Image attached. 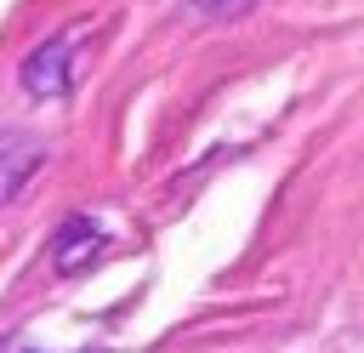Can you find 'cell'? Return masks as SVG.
<instances>
[{
  "label": "cell",
  "mask_w": 364,
  "mask_h": 353,
  "mask_svg": "<svg viewBox=\"0 0 364 353\" xmlns=\"http://www.w3.org/2000/svg\"><path fill=\"white\" fill-rule=\"evenodd\" d=\"M23 85H28V97H40V102L63 97V91L74 85V46H68V40L40 46V51L23 63Z\"/></svg>",
  "instance_id": "cell-1"
},
{
  "label": "cell",
  "mask_w": 364,
  "mask_h": 353,
  "mask_svg": "<svg viewBox=\"0 0 364 353\" xmlns=\"http://www.w3.org/2000/svg\"><path fill=\"white\" fill-rule=\"evenodd\" d=\"M34 165H40V148H34V142H23V137H0V199H11Z\"/></svg>",
  "instance_id": "cell-2"
}]
</instances>
